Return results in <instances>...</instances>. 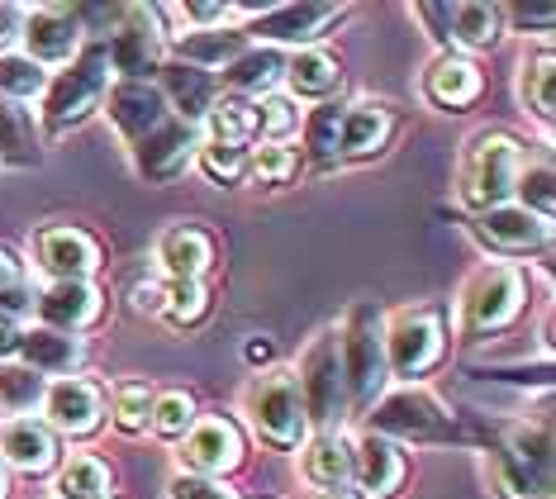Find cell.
I'll return each mask as SVG.
<instances>
[{
  "mask_svg": "<svg viewBox=\"0 0 556 499\" xmlns=\"http://www.w3.org/2000/svg\"><path fill=\"white\" fill-rule=\"evenodd\" d=\"M58 495L62 499H100L110 495V471L100 457H72L58 476Z\"/></svg>",
  "mask_w": 556,
  "mask_h": 499,
  "instance_id": "obj_36",
  "label": "cell"
},
{
  "mask_svg": "<svg viewBox=\"0 0 556 499\" xmlns=\"http://www.w3.org/2000/svg\"><path fill=\"white\" fill-rule=\"evenodd\" d=\"M314 499H362V495H357V490H348V485H343V490H319Z\"/></svg>",
  "mask_w": 556,
  "mask_h": 499,
  "instance_id": "obj_52",
  "label": "cell"
},
{
  "mask_svg": "<svg viewBox=\"0 0 556 499\" xmlns=\"http://www.w3.org/2000/svg\"><path fill=\"white\" fill-rule=\"evenodd\" d=\"M305 476L324 490H343L352 481V442L343 433H319L305 452Z\"/></svg>",
  "mask_w": 556,
  "mask_h": 499,
  "instance_id": "obj_28",
  "label": "cell"
},
{
  "mask_svg": "<svg viewBox=\"0 0 556 499\" xmlns=\"http://www.w3.org/2000/svg\"><path fill=\"white\" fill-rule=\"evenodd\" d=\"M110 96V53L105 43H91L72 58V67L48 86V100H43V120L53 134H67L86 124L91 114L100 110V100Z\"/></svg>",
  "mask_w": 556,
  "mask_h": 499,
  "instance_id": "obj_1",
  "label": "cell"
},
{
  "mask_svg": "<svg viewBox=\"0 0 556 499\" xmlns=\"http://www.w3.org/2000/svg\"><path fill=\"white\" fill-rule=\"evenodd\" d=\"M176 15L181 20H195V24H224V15H229V5H176Z\"/></svg>",
  "mask_w": 556,
  "mask_h": 499,
  "instance_id": "obj_48",
  "label": "cell"
},
{
  "mask_svg": "<svg viewBox=\"0 0 556 499\" xmlns=\"http://www.w3.org/2000/svg\"><path fill=\"white\" fill-rule=\"evenodd\" d=\"M500 29H504V10L485 5V0L452 5V15H447V43L466 48V53H485V48H495Z\"/></svg>",
  "mask_w": 556,
  "mask_h": 499,
  "instance_id": "obj_26",
  "label": "cell"
},
{
  "mask_svg": "<svg viewBox=\"0 0 556 499\" xmlns=\"http://www.w3.org/2000/svg\"><path fill=\"white\" fill-rule=\"evenodd\" d=\"M15 348H20V328H15V319L0 314V357H10Z\"/></svg>",
  "mask_w": 556,
  "mask_h": 499,
  "instance_id": "obj_51",
  "label": "cell"
},
{
  "mask_svg": "<svg viewBox=\"0 0 556 499\" xmlns=\"http://www.w3.org/2000/svg\"><path fill=\"white\" fill-rule=\"evenodd\" d=\"M371 433H381V438L395 433L404 442H447V438H457V419L428 390L409 386V390L386 395L381 404H371Z\"/></svg>",
  "mask_w": 556,
  "mask_h": 499,
  "instance_id": "obj_5",
  "label": "cell"
},
{
  "mask_svg": "<svg viewBox=\"0 0 556 499\" xmlns=\"http://www.w3.org/2000/svg\"><path fill=\"white\" fill-rule=\"evenodd\" d=\"M157 262L172 272V280H200L214 266V238L200 224H176L157 242Z\"/></svg>",
  "mask_w": 556,
  "mask_h": 499,
  "instance_id": "obj_24",
  "label": "cell"
},
{
  "mask_svg": "<svg viewBox=\"0 0 556 499\" xmlns=\"http://www.w3.org/2000/svg\"><path fill=\"white\" fill-rule=\"evenodd\" d=\"M134 310L138 314H162V286H138L134 290Z\"/></svg>",
  "mask_w": 556,
  "mask_h": 499,
  "instance_id": "obj_49",
  "label": "cell"
},
{
  "mask_svg": "<svg viewBox=\"0 0 556 499\" xmlns=\"http://www.w3.org/2000/svg\"><path fill=\"white\" fill-rule=\"evenodd\" d=\"M105 53H110V67L124 72V82H148V72H157V62H162L157 10L124 5L115 15V34H110Z\"/></svg>",
  "mask_w": 556,
  "mask_h": 499,
  "instance_id": "obj_10",
  "label": "cell"
},
{
  "mask_svg": "<svg viewBox=\"0 0 556 499\" xmlns=\"http://www.w3.org/2000/svg\"><path fill=\"white\" fill-rule=\"evenodd\" d=\"M162 72V100H172V110L181 114V124L205 120L214 105V76L191 67V62H167Z\"/></svg>",
  "mask_w": 556,
  "mask_h": 499,
  "instance_id": "obj_25",
  "label": "cell"
},
{
  "mask_svg": "<svg viewBox=\"0 0 556 499\" xmlns=\"http://www.w3.org/2000/svg\"><path fill=\"white\" fill-rule=\"evenodd\" d=\"M43 424L53 433H72V438H86V433L100 428L105 419V390L86 376H62L43 390Z\"/></svg>",
  "mask_w": 556,
  "mask_h": 499,
  "instance_id": "obj_11",
  "label": "cell"
},
{
  "mask_svg": "<svg viewBox=\"0 0 556 499\" xmlns=\"http://www.w3.org/2000/svg\"><path fill=\"white\" fill-rule=\"evenodd\" d=\"M500 485L509 499H547L552 490V428H514L500 452Z\"/></svg>",
  "mask_w": 556,
  "mask_h": 499,
  "instance_id": "obj_9",
  "label": "cell"
},
{
  "mask_svg": "<svg viewBox=\"0 0 556 499\" xmlns=\"http://www.w3.org/2000/svg\"><path fill=\"white\" fill-rule=\"evenodd\" d=\"M352 476H357L366 499H386L400 490L404 481V452L381 433H366V438L352 447Z\"/></svg>",
  "mask_w": 556,
  "mask_h": 499,
  "instance_id": "obj_20",
  "label": "cell"
},
{
  "mask_svg": "<svg viewBox=\"0 0 556 499\" xmlns=\"http://www.w3.org/2000/svg\"><path fill=\"white\" fill-rule=\"evenodd\" d=\"M300 400H305V414L319 424L324 433H338L348 414V376H343V357H338V333H319L309 342L305 362H300Z\"/></svg>",
  "mask_w": 556,
  "mask_h": 499,
  "instance_id": "obj_3",
  "label": "cell"
},
{
  "mask_svg": "<svg viewBox=\"0 0 556 499\" xmlns=\"http://www.w3.org/2000/svg\"><path fill=\"white\" fill-rule=\"evenodd\" d=\"M295 172H300V152L286 148V144H267L248 158V176L257 186H286Z\"/></svg>",
  "mask_w": 556,
  "mask_h": 499,
  "instance_id": "obj_40",
  "label": "cell"
},
{
  "mask_svg": "<svg viewBox=\"0 0 556 499\" xmlns=\"http://www.w3.org/2000/svg\"><path fill=\"white\" fill-rule=\"evenodd\" d=\"M338 124H343V105H319L305 124V138H309V152L324 162L338 158Z\"/></svg>",
  "mask_w": 556,
  "mask_h": 499,
  "instance_id": "obj_43",
  "label": "cell"
},
{
  "mask_svg": "<svg viewBox=\"0 0 556 499\" xmlns=\"http://www.w3.org/2000/svg\"><path fill=\"white\" fill-rule=\"evenodd\" d=\"M200 152V134L195 124H181V120H167L162 129H153L143 144H134V162H138V176L148 186H167L176 176L191 166V158Z\"/></svg>",
  "mask_w": 556,
  "mask_h": 499,
  "instance_id": "obj_13",
  "label": "cell"
},
{
  "mask_svg": "<svg viewBox=\"0 0 556 499\" xmlns=\"http://www.w3.org/2000/svg\"><path fill=\"white\" fill-rule=\"evenodd\" d=\"M0 499H5V466H0Z\"/></svg>",
  "mask_w": 556,
  "mask_h": 499,
  "instance_id": "obj_54",
  "label": "cell"
},
{
  "mask_svg": "<svg viewBox=\"0 0 556 499\" xmlns=\"http://www.w3.org/2000/svg\"><path fill=\"white\" fill-rule=\"evenodd\" d=\"M153 386L148 381H119L115 386V428L119 433H143L153 419Z\"/></svg>",
  "mask_w": 556,
  "mask_h": 499,
  "instance_id": "obj_38",
  "label": "cell"
},
{
  "mask_svg": "<svg viewBox=\"0 0 556 499\" xmlns=\"http://www.w3.org/2000/svg\"><path fill=\"white\" fill-rule=\"evenodd\" d=\"M480 238L495 242L504 252H533V248H547L552 228L547 220L528 214L523 204H495V210L480 214Z\"/></svg>",
  "mask_w": 556,
  "mask_h": 499,
  "instance_id": "obj_23",
  "label": "cell"
},
{
  "mask_svg": "<svg viewBox=\"0 0 556 499\" xmlns=\"http://www.w3.org/2000/svg\"><path fill=\"white\" fill-rule=\"evenodd\" d=\"M248 414H252V428L262 433V442H271V447H300V438L309 433L300 381L290 376V371H267V376L252 381Z\"/></svg>",
  "mask_w": 556,
  "mask_h": 499,
  "instance_id": "obj_4",
  "label": "cell"
},
{
  "mask_svg": "<svg viewBox=\"0 0 556 499\" xmlns=\"http://www.w3.org/2000/svg\"><path fill=\"white\" fill-rule=\"evenodd\" d=\"M48 91V76L43 67L34 58H20V53H5L0 58V96L5 100H34V96H43Z\"/></svg>",
  "mask_w": 556,
  "mask_h": 499,
  "instance_id": "obj_37",
  "label": "cell"
},
{
  "mask_svg": "<svg viewBox=\"0 0 556 499\" xmlns=\"http://www.w3.org/2000/svg\"><path fill=\"white\" fill-rule=\"evenodd\" d=\"M343 376H348V400L357 409H371L381 400L386 381H390V366H386V333H381V319H376L371 304H357L348 319V333H343Z\"/></svg>",
  "mask_w": 556,
  "mask_h": 499,
  "instance_id": "obj_2",
  "label": "cell"
},
{
  "mask_svg": "<svg viewBox=\"0 0 556 499\" xmlns=\"http://www.w3.org/2000/svg\"><path fill=\"white\" fill-rule=\"evenodd\" d=\"M210 144H229V148H248V138L257 134V105L243 96H224L210 105Z\"/></svg>",
  "mask_w": 556,
  "mask_h": 499,
  "instance_id": "obj_31",
  "label": "cell"
},
{
  "mask_svg": "<svg viewBox=\"0 0 556 499\" xmlns=\"http://www.w3.org/2000/svg\"><path fill=\"white\" fill-rule=\"evenodd\" d=\"M523 100L538 120H552L556 114V53L542 48L533 53V62H523Z\"/></svg>",
  "mask_w": 556,
  "mask_h": 499,
  "instance_id": "obj_34",
  "label": "cell"
},
{
  "mask_svg": "<svg viewBox=\"0 0 556 499\" xmlns=\"http://www.w3.org/2000/svg\"><path fill=\"white\" fill-rule=\"evenodd\" d=\"M518 166H523V152L509 134H480L476 138V152H471V172H466V190L462 200L471 210H495L514 196V182H518Z\"/></svg>",
  "mask_w": 556,
  "mask_h": 499,
  "instance_id": "obj_8",
  "label": "cell"
},
{
  "mask_svg": "<svg viewBox=\"0 0 556 499\" xmlns=\"http://www.w3.org/2000/svg\"><path fill=\"white\" fill-rule=\"evenodd\" d=\"M0 462L24 471V476H43L58 462V433L34 414H15L0 424Z\"/></svg>",
  "mask_w": 556,
  "mask_h": 499,
  "instance_id": "obj_14",
  "label": "cell"
},
{
  "mask_svg": "<svg viewBox=\"0 0 556 499\" xmlns=\"http://www.w3.org/2000/svg\"><path fill=\"white\" fill-rule=\"evenodd\" d=\"M105 100H110V120H115V129L129 144H143L148 134L167 124V100L148 82H119V86H110Z\"/></svg>",
  "mask_w": 556,
  "mask_h": 499,
  "instance_id": "obj_18",
  "label": "cell"
},
{
  "mask_svg": "<svg viewBox=\"0 0 556 499\" xmlns=\"http://www.w3.org/2000/svg\"><path fill=\"white\" fill-rule=\"evenodd\" d=\"M100 499H110V495H100Z\"/></svg>",
  "mask_w": 556,
  "mask_h": 499,
  "instance_id": "obj_55",
  "label": "cell"
},
{
  "mask_svg": "<svg viewBox=\"0 0 556 499\" xmlns=\"http://www.w3.org/2000/svg\"><path fill=\"white\" fill-rule=\"evenodd\" d=\"M20 286V262H15V252L0 242V290H15Z\"/></svg>",
  "mask_w": 556,
  "mask_h": 499,
  "instance_id": "obj_50",
  "label": "cell"
},
{
  "mask_svg": "<svg viewBox=\"0 0 556 499\" xmlns=\"http://www.w3.org/2000/svg\"><path fill=\"white\" fill-rule=\"evenodd\" d=\"M43 376L39 371H29V366H0V400L5 404H15V409H24V404H34V400H43Z\"/></svg>",
  "mask_w": 556,
  "mask_h": 499,
  "instance_id": "obj_45",
  "label": "cell"
},
{
  "mask_svg": "<svg viewBox=\"0 0 556 499\" xmlns=\"http://www.w3.org/2000/svg\"><path fill=\"white\" fill-rule=\"evenodd\" d=\"M281 72H286V58L276 53V48H248L243 58L224 67V76H229V86L238 96L243 91H271V86L281 82Z\"/></svg>",
  "mask_w": 556,
  "mask_h": 499,
  "instance_id": "obj_33",
  "label": "cell"
},
{
  "mask_svg": "<svg viewBox=\"0 0 556 499\" xmlns=\"http://www.w3.org/2000/svg\"><path fill=\"white\" fill-rule=\"evenodd\" d=\"M24 352V362H29V371H72L86 357V348L77 338H67V333H53V328H29V333H20V348Z\"/></svg>",
  "mask_w": 556,
  "mask_h": 499,
  "instance_id": "obj_27",
  "label": "cell"
},
{
  "mask_svg": "<svg viewBox=\"0 0 556 499\" xmlns=\"http://www.w3.org/2000/svg\"><path fill=\"white\" fill-rule=\"evenodd\" d=\"M243 462V433H238L233 419H195L191 433H186L181 442V466L191 471V476H224V471H233Z\"/></svg>",
  "mask_w": 556,
  "mask_h": 499,
  "instance_id": "obj_12",
  "label": "cell"
},
{
  "mask_svg": "<svg viewBox=\"0 0 556 499\" xmlns=\"http://www.w3.org/2000/svg\"><path fill=\"white\" fill-rule=\"evenodd\" d=\"M300 129V110H295V100H286V96H271V100H262L257 105V134H267L271 144H286L290 134Z\"/></svg>",
  "mask_w": 556,
  "mask_h": 499,
  "instance_id": "obj_44",
  "label": "cell"
},
{
  "mask_svg": "<svg viewBox=\"0 0 556 499\" xmlns=\"http://www.w3.org/2000/svg\"><path fill=\"white\" fill-rule=\"evenodd\" d=\"M514 196L523 200L528 214L552 224V210H556V190H552V166L538 162V166H518V182H514Z\"/></svg>",
  "mask_w": 556,
  "mask_h": 499,
  "instance_id": "obj_39",
  "label": "cell"
},
{
  "mask_svg": "<svg viewBox=\"0 0 556 499\" xmlns=\"http://www.w3.org/2000/svg\"><path fill=\"white\" fill-rule=\"evenodd\" d=\"M162 314H167L176 328H195L200 319L210 314L205 280H172V286H162Z\"/></svg>",
  "mask_w": 556,
  "mask_h": 499,
  "instance_id": "obj_35",
  "label": "cell"
},
{
  "mask_svg": "<svg viewBox=\"0 0 556 499\" xmlns=\"http://www.w3.org/2000/svg\"><path fill=\"white\" fill-rule=\"evenodd\" d=\"M523 300H528V280L518 266H485L471 290H466V333L471 338H485V333H500L509 328L518 314H523Z\"/></svg>",
  "mask_w": 556,
  "mask_h": 499,
  "instance_id": "obj_6",
  "label": "cell"
},
{
  "mask_svg": "<svg viewBox=\"0 0 556 499\" xmlns=\"http://www.w3.org/2000/svg\"><path fill=\"white\" fill-rule=\"evenodd\" d=\"M181 58L191 62V67H229L248 53V34L243 29H205V34H181Z\"/></svg>",
  "mask_w": 556,
  "mask_h": 499,
  "instance_id": "obj_30",
  "label": "cell"
},
{
  "mask_svg": "<svg viewBox=\"0 0 556 499\" xmlns=\"http://www.w3.org/2000/svg\"><path fill=\"white\" fill-rule=\"evenodd\" d=\"M39 262L58 280H86L100 266V242L86 234V228H77V224L43 228V234H39Z\"/></svg>",
  "mask_w": 556,
  "mask_h": 499,
  "instance_id": "obj_19",
  "label": "cell"
},
{
  "mask_svg": "<svg viewBox=\"0 0 556 499\" xmlns=\"http://www.w3.org/2000/svg\"><path fill=\"white\" fill-rule=\"evenodd\" d=\"M424 91L442 110H466V105H476L480 100V91H485V76H480V67L471 58L447 53V58H438L433 67H428Z\"/></svg>",
  "mask_w": 556,
  "mask_h": 499,
  "instance_id": "obj_22",
  "label": "cell"
},
{
  "mask_svg": "<svg viewBox=\"0 0 556 499\" xmlns=\"http://www.w3.org/2000/svg\"><path fill=\"white\" fill-rule=\"evenodd\" d=\"M514 15V24H533V29H542V34H552V24H556V10L552 5H518V10H509Z\"/></svg>",
  "mask_w": 556,
  "mask_h": 499,
  "instance_id": "obj_47",
  "label": "cell"
},
{
  "mask_svg": "<svg viewBox=\"0 0 556 499\" xmlns=\"http://www.w3.org/2000/svg\"><path fill=\"white\" fill-rule=\"evenodd\" d=\"M162 438H186L195 424V400L186 390H167V395H157L153 400V419H148Z\"/></svg>",
  "mask_w": 556,
  "mask_h": 499,
  "instance_id": "obj_41",
  "label": "cell"
},
{
  "mask_svg": "<svg viewBox=\"0 0 556 499\" xmlns=\"http://www.w3.org/2000/svg\"><path fill=\"white\" fill-rule=\"evenodd\" d=\"M267 352H271L267 342H252V348H248V357H252V362H267Z\"/></svg>",
  "mask_w": 556,
  "mask_h": 499,
  "instance_id": "obj_53",
  "label": "cell"
},
{
  "mask_svg": "<svg viewBox=\"0 0 556 499\" xmlns=\"http://www.w3.org/2000/svg\"><path fill=\"white\" fill-rule=\"evenodd\" d=\"M172 499H233V490L224 481H205V476H176L172 481Z\"/></svg>",
  "mask_w": 556,
  "mask_h": 499,
  "instance_id": "obj_46",
  "label": "cell"
},
{
  "mask_svg": "<svg viewBox=\"0 0 556 499\" xmlns=\"http://www.w3.org/2000/svg\"><path fill=\"white\" fill-rule=\"evenodd\" d=\"M442 348H447V338H442L438 310H428V304H419V310H400L395 324L386 333V366L395 371V376L414 381L442 362Z\"/></svg>",
  "mask_w": 556,
  "mask_h": 499,
  "instance_id": "obj_7",
  "label": "cell"
},
{
  "mask_svg": "<svg viewBox=\"0 0 556 499\" xmlns=\"http://www.w3.org/2000/svg\"><path fill=\"white\" fill-rule=\"evenodd\" d=\"M39 314H43V324L53 333L77 338V333L100 324V314H105V296H100L91 280H53V286L43 290V300H39Z\"/></svg>",
  "mask_w": 556,
  "mask_h": 499,
  "instance_id": "obj_15",
  "label": "cell"
},
{
  "mask_svg": "<svg viewBox=\"0 0 556 499\" xmlns=\"http://www.w3.org/2000/svg\"><path fill=\"white\" fill-rule=\"evenodd\" d=\"M343 15H348L343 5H281V10H271V15H262L243 34L271 38V43H314V38L324 29H333Z\"/></svg>",
  "mask_w": 556,
  "mask_h": 499,
  "instance_id": "obj_21",
  "label": "cell"
},
{
  "mask_svg": "<svg viewBox=\"0 0 556 499\" xmlns=\"http://www.w3.org/2000/svg\"><path fill=\"white\" fill-rule=\"evenodd\" d=\"M0 158L10 166H34L39 162V129H34V114L20 100L0 96Z\"/></svg>",
  "mask_w": 556,
  "mask_h": 499,
  "instance_id": "obj_29",
  "label": "cell"
},
{
  "mask_svg": "<svg viewBox=\"0 0 556 499\" xmlns=\"http://www.w3.org/2000/svg\"><path fill=\"white\" fill-rule=\"evenodd\" d=\"M200 166H205L210 182H243L248 176V148H229V144H205L200 148Z\"/></svg>",
  "mask_w": 556,
  "mask_h": 499,
  "instance_id": "obj_42",
  "label": "cell"
},
{
  "mask_svg": "<svg viewBox=\"0 0 556 499\" xmlns=\"http://www.w3.org/2000/svg\"><path fill=\"white\" fill-rule=\"evenodd\" d=\"M400 129V114L386 100H357V105L343 110V124H338V158H371L381 152Z\"/></svg>",
  "mask_w": 556,
  "mask_h": 499,
  "instance_id": "obj_17",
  "label": "cell"
},
{
  "mask_svg": "<svg viewBox=\"0 0 556 499\" xmlns=\"http://www.w3.org/2000/svg\"><path fill=\"white\" fill-rule=\"evenodd\" d=\"M24 43L29 53L43 67V62H72L81 48V10H67V5H43L34 10L29 24H24Z\"/></svg>",
  "mask_w": 556,
  "mask_h": 499,
  "instance_id": "obj_16",
  "label": "cell"
},
{
  "mask_svg": "<svg viewBox=\"0 0 556 499\" xmlns=\"http://www.w3.org/2000/svg\"><path fill=\"white\" fill-rule=\"evenodd\" d=\"M286 76H290V86H295V96H328L343 82V67H338V58L324 53V48H300V53L286 62Z\"/></svg>",
  "mask_w": 556,
  "mask_h": 499,
  "instance_id": "obj_32",
  "label": "cell"
}]
</instances>
